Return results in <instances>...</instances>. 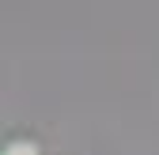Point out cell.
Returning <instances> with one entry per match:
<instances>
[{"label":"cell","mask_w":159,"mask_h":155,"mask_svg":"<svg viewBox=\"0 0 159 155\" xmlns=\"http://www.w3.org/2000/svg\"><path fill=\"white\" fill-rule=\"evenodd\" d=\"M4 155H38V144H34V140H23V136H15V140L8 144Z\"/></svg>","instance_id":"cell-1"}]
</instances>
